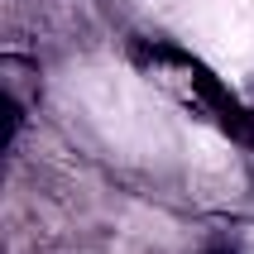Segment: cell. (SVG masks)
I'll list each match as a JSON object with an SVG mask.
<instances>
[{
    "mask_svg": "<svg viewBox=\"0 0 254 254\" xmlns=\"http://www.w3.org/2000/svg\"><path fill=\"white\" fill-rule=\"evenodd\" d=\"M129 58H134L139 72L158 77L187 111H197L201 120L221 125L240 144H254V111L206 67V63H197L192 53H183V48H173V43H163V39H129Z\"/></svg>",
    "mask_w": 254,
    "mask_h": 254,
    "instance_id": "6da1fadb",
    "label": "cell"
},
{
    "mask_svg": "<svg viewBox=\"0 0 254 254\" xmlns=\"http://www.w3.org/2000/svg\"><path fill=\"white\" fill-rule=\"evenodd\" d=\"M197 254H245V250H240V240H211V245H201Z\"/></svg>",
    "mask_w": 254,
    "mask_h": 254,
    "instance_id": "7a4b0ae2",
    "label": "cell"
}]
</instances>
